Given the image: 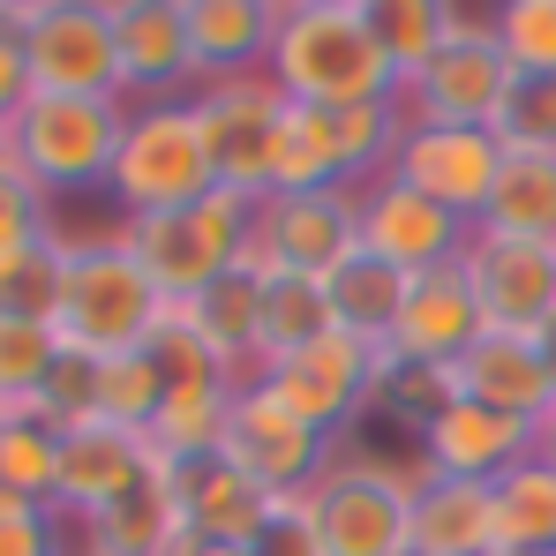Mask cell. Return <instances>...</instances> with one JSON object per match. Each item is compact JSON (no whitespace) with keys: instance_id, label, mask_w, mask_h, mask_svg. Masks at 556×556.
I'll list each match as a JSON object with an SVG mask.
<instances>
[{"instance_id":"6da1fadb","label":"cell","mask_w":556,"mask_h":556,"mask_svg":"<svg viewBox=\"0 0 556 556\" xmlns=\"http://www.w3.org/2000/svg\"><path fill=\"white\" fill-rule=\"evenodd\" d=\"M278 91L293 105H362V98H399V68L376 46L369 0H278L271 61Z\"/></svg>"},{"instance_id":"7a4b0ae2","label":"cell","mask_w":556,"mask_h":556,"mask_svg":"<svg viewBox=\"0 0 556 556\" xmlns=\"http://www.w3.org/2000/svg\"><path fill=\"white\" fill-rule=\"evenodd\" d=\"M166 308H174V301H166V293L151 286V271L128 256L121 226H113V233H68V286H61V316H53L61 346L98 354V362L136 354V346L159 331Z\"/></svg>"},{"instance_id":"3957f363","label":"cell","mask_w":556,"mask_h":556,"mask_svg":"<svg viewBox=\"0 0 556 556\" xmlns=\"http://www.w3.org/2000/svg\"><path fill=\"white\" fill-rule=\"evenodd\" d=\"M128 256L151 271V286L166 301H195L211 278H226L233 264H249L256 249V203L241 188H211L181 211H151V218H121Z\"/></svg>"},{"instance_id":"277c9868","label":"cell","mask_w":556,"mask_h":556,"mask_svg":"<svg viewBox=\"0 0 556 556\" xmlns=\"http://www.w3.org/2000/svg\"><path fill=\"white\" fill-rule=\"evenodd\" d=\"M15 174L46 188V195H84L113 181L121 136H128V98H53L30 91V105L0 128Z\"/></svg>"},{"instance_id":"5b68a950","label":"cell","mask_w":556,"mask_h":556,"mask_svg":"<svg viewBox=\"0 0 556 556\" xmlns=\"http://www.w3.org/2000/svg\"><path fill=\"white\" fill-rule=\"evenodd\" d=\"M211 151H203V128H195V105L166 98V105H128V136H121V159H113V181L105 195L121 203V218H151V211H181L195 195H211Z\"/></svg>"},{"instance_id":"8992f818","label":"cell","mask_w":556,"mask_h":556,"mask_svg":"<svg viewBox=\"0 0 556 556\" xmlns=\"http://www.w3.org/2000/svg\"><path fill=\"white\" fill-rule=\"evenodd\" d=\"M324 556H414V466L399 459H339L308 489Z\"/></svg>"},{"instance_id":"52a82bcc","label":"cell","mask_w":556,"mask_h":556,"mask_svg":"<svg viewBox=\"0 0 556 556\" xmlns=\"http://www.w3.org/2000/svg\"><path fill=\"white\" fill-rule=\"evenodd\" d=\"M511 84L519 76L496 46V23L459 8L444 46L399 84V105H406V121H437V128H496L511 105Z\"/></svg>"},{"instance_id":"ba28073f","label":"cell","mask_w":556,"mask_h":556,"mask_svg":"<svg viewBox=\"0 0 556 556\" xmlns=\"http://www.w3.org/2000/svg\"><path fill=\"white\" fill-rule=\"evenodd\" d=\"M23 53H30V91L121 98L113 0H30V15H23Z\"/></svg>"},{"instance_id":"9c48e42d","label":"cell","mask_w":556,"mask_h":556,"mask_svg":"<svg viewBox=\"0 0 556 556\" xmlns=\"http://www.w3.org/2000/svg\"><path fill=\"white\" fill-rule=\"evenodd\" d=\"M188 105H195V128H203L218 188H241L249 203H264L271 195V143L293 98L278 91L271 76H226V84H195Z\"/></svg>"},{"instance_id":"30bf717a","label":"cell","mask_w":556,"mask_h":556,"mask_svg":"<svg viewBox=\"0 0 556 556\" xmlns=\"http://www.w3.org/2000/svg\"><path fill=\"white\" fill-rule=\"evenodd\" d=\"M264 271L331 278L346 256H362V188H293L256 203V249Z\"/></svg>"},{"instance_id":"8fae6325","label":"cell","mask_w":556,"mask_h":556,"mask_svg":"<svg viewBox=\"0 0 556 556\" xmlns=\"http://www.w3.org/2000/svg\"><path fill=\"white\" fill-rule=\"evenodd\" d=\"M226 466H241L264 496H308L316 473L331 466V437H316L271 383H241L233 391V421H226Z\"/></svg>"},{"instance_id":"7c38bea8","label":"cell","mask_w":556,"mask_h":556,"mask_svg":"<svg viewBox=\"0 0 556 556\" xmlns=\"http://www.w3.org/2000/svg\"><path fill=\"white\" fill-rule=\"evenodd\" d=\"M504 166V136L496 128H437V121H406L399 151H391V174L406 188H421L429 203H444L452 218L481 226L489 211V188Z\"/></svg>"},{"instance_id":"4fadbf2b","label":"cell","mask_w":556,"mask_h":556,"mask_svg":"<svg viewBox=\"0 0 556 556\" xmlns=\"http://www.w3.org/2000/svg\"><path fill=\"white\" fill-rule=\"evenodd\" d=\"M376 354H383V346H362V339L331 331V339H316V346H301V354L271 362L256 383H271V391L301 414V421H308V429H316V437H331V444H339V437L369 414Z\"/></svg>"},{"instance_id":"5bb4252c","label":"cell","mask_w":556,"mask_h":556,"mask_svg":"<svg viewBox=\"0 0 556 556\" xmlns=\"http://www.w3.org/2000/svg\"><path fill=\"white\" fill-rule=\"evenodd\" d=\"M466 241H473V226L452 218L444 203H429L421 188H406L399 174H376V181L362 188V249H369L376 264L421 278V271L459 264Z\"/></svg>"},{"instance_id":"9a60e30c","label":"cell","mask_w":556,"mask_h":556,"mask_svg":"<svg viewBox=\"0 0 556 556\" xmlns=\"http://www.w3.org/2000/svg\"><path fill=\"white\" fill-rule=\"evenodd\" d=\"M459 264H466V278H473V293H481L489 331H542L556 316V241L473 233Z\"/></svg>"},{"instance_id":"2e32d148","label":"cell","mask_w":556,"mask_h":556,"mask_svg":"<svg viewBox=\"0 0 556 556\" xmlns=\"http://www.w3.org/2000/svg\"><path fill=\"white\" fill-rule=\"evenodd\" d=\"M151 466H159V452H151L143 429H121V421L91 414V421L61 429V489H53V511H61L68 527H84L113 496H128Z\"/></svg>"},{"instance_id":"e0dca14e","label":"cell","mask_w":556,"mask_h":556,"mask_svg":"<svg viewBox=\"0 0 556 556\" xmlns=\"http://www.w3.org/2000/svg\"><path fill=\"white\" fill-rule=\"evenodd\" d=\"M113 46H121V98L166 105L195 91L188 53V0H113Z\"/></svg>"},{"instance_id":"ac0fdd59","label":"cell","mask_w":556,"mask_h":556,"mask_svg":"<svg viewBox=\"0 0 556 556\" xmlns=\"http://www.w3.org/2000/svg\"><path fill=\"white\" fill-rule=\"evenodd\" d=\"M421 473H459V481H496L511 466H527L542 452V421H519V414H496L481 399L444 406L421 437Z\"/></svg>"},{"instance_id":"d6986e66","label":"cell","mask_w":556,"mask_h":556,"mask_svg":"<svg viewBox=\"0 0 556 556\" xmlns=\"http://www.w3.org/2000/svg\"><path fill=\"white\" fill-rule=\"evenodd\" d=\"M481 331H489V316H481V293H473L466 264H444V271L406 278V301H399V324H391V354L452 369Z\"/></svg>"},{"instance_id":"ffe728a7","label":"cell","mask_w":556,"mask_h":556,"mask_svg":"<svg viewBox=\"0 0 556 556\" xmlns=\"http://www.w3.org/2000/svg\"><path fill=\"white\" fill-rule=\"evenodd\" d=\"M452 376H459V399H481V406L519 414V421H549L556 406V383L534 331H481L452 362Z\"/></svg>"},{"instance_id":"44dd1931","label":"cell","mask_w":556,"mask_h":556,"mask_svg":"<svg viewBox=\"0 0 556 556\" xmlns=\"http://www.w3.org/2000/svg\"><path fill=\"white\" fill-rule=\"evenodd\" d=\"M166 481H174V504H181V534H203V542H256V527L271 511V496L218 452L166 466Z\"/></svg>"},{"instance_id":"7402d4cb","label":"cell","mask_w":556,"mask_h":556,"mask_svg":"<svg viewBox=\"0 0 556 556\" xmlns=\"http://www.w3.org/2000/svg\"><path fill=\"white\" fill-rule=\"evenodd\" d=\"M278 30V0H188V53H195V84H226V76H264Z\"/></svg>"},{"instance_id":"603a6c76","label":"cell","mask_w":556,"mask_h":556,"mask_svg":"<svg viewBox=\"0 0 556 556\" xmlns=\"http://www.w3.org/2000/svg\"><path fill=\"white\" fill-rule=\"evenodd\" d=\"M489 549H496L489 481L421 473L414 466V556H489Z\"/></svg>"},{"instance_id":"cb8c5ba5","label":"cell","mask_w":556,"mask_h":556,"mask_svg":"<svg viewBox=\"0 0 556 556\" xmlns=\"http://www.w3.org/2000/svg\"><path fill=\"white\" fill-rule=\"evenodd\" d=\"M84 549H105V556H166L181 542V504H174V481H166V459L151 466L128 496H113L98 519L76 527Z\"/></svg>"},{"instance_id":"d4e9b609","label":"cell","mask_w":556,"mask_h":556,"mask_svg":"<svg viewBox=\"0 0 556 556\" xmlns=\"http://www.w3.org/2000/svg\"><path fill=\"white\" fill-rule=\"evenodd\" d=\"M188 316H195V331L233 362L241 376L264 369V264L249 256V264H233L226 278H211L195 301H181Z\"/></svg>"},{"instance_id":"484cf974","label":"cell","mask_w":556,"mask_h":556,"mask_svg":"<svg viewBox=\"0 0 556 556\" xmlns=\"http://www.w3.org/2000/svg\"><path fill=\"white\" fill-rule=\"evenodd\" d=\"M473 233H519V241H556V151H511L489 188V211Z\"/></svg>"},{"instance_id":"4316f807","label":"cell","mask_w":556,"mask_h":556,"mask_svg":"<svg viewBox=\"0 0 556 556\" xmlns=\"http://www.w3.org/2000/svg\"><path fill=\"white\" fill-rule=\"evenodd\" d=\"M489 504H496V549H511V556L556 549V466L542 452L527 466H511V473H496Z\"/></svg>"},{"instance_id":"83f0119b","label":"cell","mask_w":556,"mask_h":556,"mask_svg":"<svg viewBox=\"0 0 556 556\" xmlns=\"http://www.w3.org/2000/svg\"><path fill=\"white\" fill-rule=\"evenodd\" d=\"M324 293H331V324H339L346 339L391 346V324H399V301H406V271L376 264L369 249H362V256H346L339 271L324 278Z\"/></svg>"},{"instance_id":"f1b7e54d","label":"cell","mask_w":556,"mask_h":556,"mask_svg":"<svg viewBox=\"0 0 556 556\" xmlns=\"http://www.w3.org/2000/svg\"><path fill=\"white\" fill-rule=\"evenodd\" d=\"M293 188H354L346 181V159H339V128H331V105H286L271 143V195Z\"/></svg>"},{"instance_id":"f546056e","label":"cell","mask_w":556,"mask_h":556,"mask_svg":"<svg viewBox=\"0 0 556 556\" xmlns=\"http://www.w3.org/2000/svg\"><path fill=\"white\" fill-rule=\"evenodd\" d=\"M143 354H151V369H159V383L166 391H233V383H249V376L233 369L203 331H195V316H188L181 301L159 316V331L143 339Z\"/></svg>"},{"instance_id":"4dcf8cb0","label":"cell","mask_w":556,"mask_h":556,"mask_svg":"<svg viewBox=\"0 0 556 556\" xmlns=\"http://www.w3.org/2000/svg\"><path fill=\"white\" fill-rule=\"evenodd\" d=\"M339 324H331V293H324V278H293V271H264V369L286 362V354H301V346H316V339H331ZM256 369V376H264Z\"/></svg>"},{"instance_id":"1f68e13d","label":"cell","mask_w":556,"mask_h":556,"mask_svg":"<svg viewBox=\"0 0 556 556\" xmlns=\"http://www.w3.org/2000/svg\"><path fill=\"white\" fill-rule=\"evenodd\" d=\"M241 391V383H233ZM233 391H166L159 399V414H151V452L166 466L181 459H211V452H226V421H233Z\"/></svg>"},{"instance_id":"d6a6232c","label":"cell","mask_w":556,"mask_h":556,"mask_svg":"<svg viewBox=\"0 0 556 556\" xmlns=\"http://www.w3.org/2000/svg\"><path fill=\"white\" fill-rule=\"evenodd\" d=\"M369 406L376 414H391L399 429H429L444 406H459V376L452 369H437V362H406V354H376V391H369Z\"/></svg>"},{"instance_id":"836d02e7","label":"cell","mask_w":556,"mask_h":556,"mask_svg":"<svg viewBox=\"0 0 556 556\" xmlns=\"http://www.w3.org/2000/svg\"><path fill=\"white\" fill-rule=\"evenodd\" d=\"M0 489L30 496V504H53V489H61V429L46 414H30V399L0 421Z\"/></svg>"},{"instance_id":"e575fe53","label":"cell","mask_w":556,"mask_h":556,"mask_svg":"<svg viewBox=\"0 0 556 556\" xmlns=\"http://www.w3.org/2000/svg\"><path fill=\"white\" fill-rule=\"evenodd\" d=\"M61 286H68V233H46L38 249L0 256V316L53 324L61 316Z\"/></svg>"},{"instance_id":"d590c367","label":"cell","mask_w":556,"mask_h":556,"mask_svg":"<svg viewBox=\"0 0 556 556\" xmlns=\"http://www.w3.org/2000/svg\"><path fill=\"white\" fill-rule=\"evenodd\" d=\"M369 23H376V46L391 53V68H399V84L444 46V30L459 23V8L452 0H369Z\"/></svg>"},{"instance_id":"8d00e7d4","label":"cell","mask_w":556,"mask_h":556,"mask_svg":"<svg viewBox=\"0 0 556 556\" xmlns=\"http://www.w3.org/2000/svg\"><path fill=\"white\" fill-rule=\"evenodd\" d=\"M61 362V331L53 324H30V316H0V399L23 406L46 391V376Z\"/></svg>"},{"instance_id":"74e56055","label":"cell","mask_w":556,"mask_h":556,"mask_svg":"<svg viewBox=\"0 0 556 556\" xmlns=\"http://www.w3.org/2000/svg\"><path fill=\"white\" fill-rule=\"evenodd\" d=\"M511 76H556V0H504L489 8Z\"/></svg>"},{"instance_id":"f35d334b","label":"cell","mask_w":556,"mask_h":556,"mask_svg":"<svg viewBox=\"0 0 556 556\" xmlns=\"http://www.w3.org/2000/svg\"><path fill=\"white\" fill-rule=\"evenodd\" d=\"M159 399H166V383H159V369H151L143 346H136V354H113L105 376H98V414L121 421V429H151Z\"/></svg>"},{"instance_id":"ab89813d","label":"cell","mask_w":556,"mask_h":556,"mask_svg":"<svg viewBox=\"0 0 556 556\" xmlns=\"http://www.w3.org/2000/svg\"><path fill=\"white\" fill-rule=\"evenodd\" d=\"M98 376H105V362H98V354H76V346H61V362H53V376H46V391L30 399V414H46L53 429H76V421H91V414H98Z\"/></svg>"},{"instance_id":"60d3db41","label":"cell","mask_w":556,"mask_h":556,"mask_svg":"<svg viewBox=\"0 0 556 556\" xmlns=\"http://www.w3.org/2000/svg\"><path fill=\"white\" fill-rule=\"evenodd\" d=\"M46 233H61L53 226V195L30 181V174H15V159L0 166V256H23V249H38Z\"/></svg>"},{"instance_id":"b9f144b4","label":"cell","mask_w":556,"mask_h":556,"mask_svg":"<svg viewBox=\"0 0 556 556\" xmlns=\"http://www.w3.org/2000/svg\"><path fill=\"white\" fill-rule=\"evenodd\" d=\"M0 556H76V534L53 504H30V496L0 489Z\"/></svg>"},{"instance_id":"7bdbcfd3","label":"cell","mask_w":556,"mask_h":556,"mask_svg":"<svg viewBox=\"0 0 556 556\" xmlns=\"http://www.w3.org/2000/svg\"><path fill=\"white\" fill-rule=\"evenodd\" d=\"M496 136L511 151H556V76H519Z\"/></svg>"},{"instance_id":"ee69618b","label":"cell","mask_w":556,"mask_h":556,"mask_svg":"<svg viewBox=\"0 0 556 556\" xmlns=\"http://www.w3.org/2000/svg\"><path fill=\"white\" fill-rule=\"evenodd\" d=\"M249 549H256V556H324L308 496H271V511H264V527H256Z\"/></svg>"},{"instance_id":"f6af8a7d","label":"cell","mask_w":556,"mask_h":556,"mask_svg":"<svg viewBox=\"0 0 556 556\" xmlns=\"http://www.w3.org/2000/svg\"><path fill=\"white\" fill-rule=\"evenodd\" d=\"M23 15L30 0H0V128L30 105V53H23Z\"/></svg>"},{"instance_id":"bcb514c9","label":"cell","mask_w":556,"mask_h":556,"mask_svg":"<svg viewBox=\"0 0 556 556\" xmlns=\"http://www.w3.org/2000/svg\"><path fill=\"white\" fill-rule=\"evenodd\" d=\"M166 556H256V549H249V542H203V534H181Z\"/></svg>"},{"instance_id":"7dc6e473","label":"cell","mask_w":556,"mask_h":556,"mask_svg":"<svg viewBox=\"0 0 556 556\" xmlns=\"http://www.w3.org/2000/svg\"><path fill=\"white\" fill-rule=\"evenodd\" d=\"M534 339H542V362H549V383H556V316L542 324V331H534Z\"/></svg>"},{"instance_id":"c3c4849f","label":"cell","mask_w":556,"mask_h":556,"mask_svg":"<svg viewBox=\"0 0 556 556\" xmlns=\"http://www.w3.org/2000/svg\"><path fill=\"white\" fill-rule=\"evenodd\" d=\"M542 459L556 466V406H549V421H542Z\"/></svg>"},{"instance_id":"681fc988","label":"cell","mask_w":556,"mask_h":556,"mask_svg":"<svg viewBox=\"0 0 556 556\" xmlns=\"http://www.w3.org/2000/svg\"><path fill=\"white\" fill-rule=\"evenodd\" d=\"M76 556H105V549H84V542H76Z\"/></svg>"},{"instance_id":"f907efd6","label":"cell","mask_w":556,"mask_h":556,"mask_svg":"<svg viewBox=\"0 0 556 556\" xmlns=\"http://www.w3.org/2000/svg\"><path fill=\"white\" fill-rule=\"evenodd\" d=\"M8 414H15V406H8V399H0V421H8Z\"/></svg>"},{"instance_id":"816d5d0a","label":"cell","mask_w":556,"mask_h":556,"mask_svg":"<svg viewBox=\"0 0 556 556\" xmlns=\"http://www.w3.org/2000/svg\"><path fill=\"white\" fill-rule=\"evenodd\" d=\"M489 556H511V549H489Z\"/></svg>"},{"instance_id":"f5cc1de1","label":"cell","mask_w":556,"mask_h":556,"mask_svg":"<svg viewBox=\"0 0 556 556\" xmlns=\"http://www.w3.org/2000/svg\"><path fill=\"white\" fill-rule=\"evenodd\" d=\"M549 556H556V549H549Z\"/></svg>"}]
</instances>
